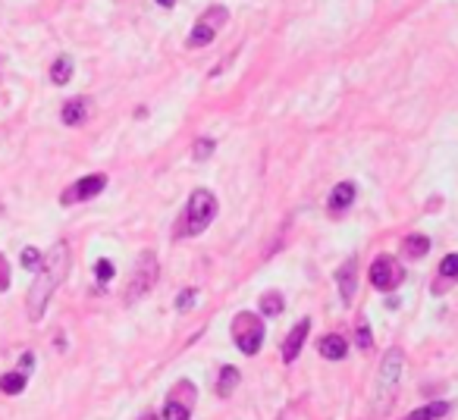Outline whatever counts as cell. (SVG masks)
<instances>
[{
    "mask_svg": "<svg viewBox=\"0 0 458 420\" xmlns=\"http://www.w3.org/2000/svg\"><path fill=\"white\" fill-rule=\"evenodd\" d=\"M66 270H69V248H66V242H57L47 251V257L41 260V267H38V273H35V282H31V289H29L26 304H29L31 320H41L44 317L47 301L57 292V285L66 280Z\"/></svg>",
    "mask_w": 458,
    "mask_h": 420,
    "instance_id": "cell-1",
    "label": "cell"
},
{
    "mask_svg": "<svg viewBox=\"0 0 458 420\" xmlns=\"http://www.w3.org/2000/svg\"><path fill=\"white\" fill-rule=\"evenodd\" d=\"M402 367H405L402 348H390L380 364V374H377V386H374V411L377 414H386V411L392 408V401H396V386L402 379Z\"/></svg>",
    "mask_w": 458,
    "mask_h": 420,
    "instance_id": "cell-2",
    "label": "cell"
},
{
    "mask_svg": "<svg viewBox=\"0 0 458 420\" xmlns=\"http://www.w3.org/2000/svg\"><path fill=\"white\" fill-rule=\"evenodd\" d=\"M217 217V198L214 192H208V188H198V192H192L185 204V235H198L204 232L210 223H214Z\"/></svg>",
    "mask_w": 458,
    "mask_h": 420,
    "instance_id": "cell-3",
    "label": "cell"
},
{
    "mask_svg": "<svg viewBox=\"0 0 458 420\" xmlns=\"http://www.w3.org/2000/svg\"><path fill=\"white\" fill-rule=\"evenodd\" d=\"M157 273H161V264H157V257L151 255V251H141L136 270H132V276H129V285H126V301L132 304V301L145 298L148 292L154 289Z\"/></svg>",
    "mask_w": 458,
    "mask_h": 420,
    "instance_id": "cell-4",
    "label": "cell"
},
{
    "mask_svg": "<svg viewBox=\"0 0 458 420\" xmlns=\"http://www.w3.org/2000/svg\"><path fill=\"white\" fill-rule=\"evenodd\" d=\"M233 339L242 348V354H258L260 342H264V323L255 314H239L233 320Z\"/></svg>",
    "mask_w": 458,
    "mask_h": 420,
    "instance_id": "cell-5",
    "label": "cell"
},
{
    "mask_svg": "<svg viewBox=\"0 0 458 420\" xmlns=\"http://www.w3.org/2000/svg\"><path fill=\"white\" fill-rule=\"evenodd\" d=\"M226 19H229V10H226V6H210V10L204 13L198 22H195L192 35H188V47H204V44H210V41L217 38V31L226 26Z\"/></svg>",
    "mask_w": 458,
    "mask_h": 420,
    "instance_id": "cell-6",
    "label": "cell"
},
{
    "mask_svg": "<svg viewBox=\"0 0 458 420\" xmlns=\"http://www.w3.org/2000/svg\"><path fill=\"white\" fill-rule=\"evenodd\" d=\"M402 280H405V270H402V264L392 255H380L370 264V282H374V289L392 292Z\"/></svg>",
    "mask_w": 458,
    "mask_h": 420,
    "instance_id": "cell-7",
    "label": "cell"
},
{
    "mask_svg": "<svg viewBox=\"0 0 458 420\" xmlns=\"http://www.w3.org/2000/svg\"><path fill=\"white\" fill-rule=\"evenodd\" d=\"M104 185H107V176H101V173H94V176H85V179H78L76 185H69L66 192H63L60 201L63 204H78V201H88V198L94 195H101L104 192Z\"/></svg>",
    "mask_w": 458,
    "mask_h": 420,
    "instance_id": "cell-8",
    "label": "cell"
},
{
    "mask_svg": "<svg viewBox=\"0 0 458 420\" xmlns=\"http://www.w3.org/2000/svg\"><path fill=\"white\" fill-rule=\"evenodd\" d=\"M307 329H311V320H298L295 329L286 336V342H283V361H295L298 352H302L305 339H307Z\"/></svg>",
    "mask_w": 458,
    "mask_h": 420,
    "instance_id": "cell-9",
    "label": "cell"
},
{
    "mask_svg": "<svg viewBox=\"0 0 458 420\" xmlns=\"http://www.w3.org/2000/svg\"><path fill=\"white\" fill-rule=\"evenodd\" d=\"M336 280H339V295H342V304H352V298H355V257L345 260L342 270L336 273Z\"/></svg>",
    "mask_w": 458,
    "mask_h": 420,
    "instance_id": "cell-10",
    "label": "cell"
},
{
    "mask_svg": "<svg viewBox=\"0 0 458 420\" xmlns=\"http://www.w3.org/2000/svg\"><path fill=\"white\" fill-rule=\"evenodd\" d=\"M60 120L66 123V126H82L85 120H88V101H85V98H73L66 107H63Z\"/></svg>",
    "mask_w": 458,
    "mask_h": 420,
    "instance_id": "cell-11",
    "label": "cell"
},
{
    "mask_svg": "<svg viewBox=\"0 0 458 420\" xmlns=\"http://www.w3.org/2000/svg\"><path fill=\"white\" fill-rule=\"evenodd\" d=\"M317 352L323 354V358H330V361H339V358H345V352H349V342H345L342 336H323L320 339V345H317Z\"/></svg>",
    "mask_w": 458,
    "mask_h": 420,
    "instance_id": "cell-12",
    "label": "cell"
},
{
    "mask_svg": "<svg viewBox=\"0 0 458 420\" xmlns=\"http://www.w3.org/2000/svg\"><path fill=\"white\" fill-rule=\"evenodd\" d=\"M352 201H355V185H352V182H339L333 192H330V210H333V213L345 210Z\"/></svg>",
    "mask_w": 458,
    "mask_h": 420,
    "instance_id": "cell-13",
    "label": "cell"
},
{
    "mask_svg": "<svg viewBox=\"0 0 458 420\" xmlns=\"http://www.w3.org/2000/svg\"><path fill=\"white\" fill-rule=\"evenodd\" d=\"M22 389H26V374L10 370V374L0 377V392H4V395H19Z\"/></svg>",
    "mask_w": 458,
    "mask_h": 420,
    "instance_id": "cell-14",
    "label": "cell"
},
{
    "mask_svg": "<svg viewBox=\"0 0 458 420\" xmlns=\"http://www.w3.org/2000/svg\"><path fill=\"white\" fill-rule=\"evenodd\" d=\"M69 78H73V60L69 57H57L51 66V82L54 85H66Z\"/></svg>",
    "mask_w": 458,
    "mask_h": 420,
    "instance_id": "cell-15",
    "label": "cell"
},
{
    "mask_svg": "<svg viewBox=\"0 0 458 420\" xmlns=\"http://www.w3.org/2000/svg\"><path fill=\"white\" fill-rule=\"evenodd\" d=\"M449 414V405L446 401H433V405H427V408H417V411H412L405 420H437V417H446Z\"/></svg>",
    "mask_w": 458,
    "mask_h": 420,
    "instance_id": "cell-16",
    "label": "cell"
},
{
    "mask_svg": "<svg viewBox=\"0 0 458 420\" xmlns=\"http://www.w3.org/2000/svg\"><path fill=\"white\" fill-rule=\"evenodd\" d=\"M430 251V239L427 235H408L405 239V255L408 257H424Z\"/></svg>",
    "mask_w": 458,
    "mask_h": 420,
    "instance_id": "cell-17",
    "label": "cell"
},
{
    "mask_svg": "<svg viewBox=\"0 0 458 420\" xmlns=\"http://www.w3.org/2000/svg\"><path fill=\"white\" fill-rule=\"evenodd\" d=\"M283 304H286V301H283V295H276V292L260 295V314H264V317H276V314L283 311Z\"/></svg>",
    "mask_w": 458,
    "mask_h": 420,
    "instance_id": "cell-18",
    "label": "cell"
},
{
    "mask_svg": "<svg viewBox=\"0 0 458 420\" xmlns=\"http://www.w3.org/2000/svg\"><path fill=\"white\" fill-rule=\"evenodd\" d=\"M235 386H239V370H235V367H223V370H220L217 392H220V395H229V392L235 389Z\"/></svg>",
    "mask_w": 458,
    "mask_h": 420,
    "instance_id": "cell-19",
    "label": "cell"
},
{
    "mask_svg": "<svg viewBox=\"0 0 458 420\" xmlns=\"http://www.w3.org/2000/svg\"><path fill=\"white\" fill-rule=\"evenodd\" d=\"M192 414H188L185 405H179V401H167V408H163V420H188Z\"/></svg>",
    "mask_w": 458,
    "mask_h": 420,
    "instance_id": "cell-20",
    "label": "cell"
},
{
    "mask_svg": "<svg viewBox=\"0 0 458 420\" xmlns=\"http://www.w3.org/2000/svg\"><path fill=\"white\" fill-rule=\"evenodd\" d=\"M214 141H210V138H198V141H195V148H192V154H195V160H208V157L210 154H214Z\"/></svg>",
    "mask_w": 458,
    "mask_h": 420,
    "instance_id": "cell-21",
    "label": "cell"
},
{
    "mask_svg": "<svg viewBox=\"0 0 458 420\" xmlns=\"http://www.w3.org/2000/svg\"><path fill=\"white\" fill-rule=\"evenodd\" d=\"M22 267H26V270H38V267H41V251H35V248H26V251H22Z\"/></svg>",
    "mask_w": 458,
    "mask_h": 420,
    "instance_id": "cell-22",
    "label": "cell"
},
{
    "mask_svg": "<svg viewBox=\"0 0 458 420\" xmlns=\"http://www.w3.org/2000/svg\"><path fill=\"white\" fill-rule=\"evenodd\" d=\"M113 273H116V267H113V260H98L94 264V276H98L101 282H107V280H113Z\"/></svg>",
    "mask_w": 458,
    "mask_h": 420,
    "instance_id": "cell-23",
    "label": "cell"
},
{
    "mask_svg": "<svg viewBox=\"0 0 458 420\" xmlns=\"http://www.w3.org/2000/svg\"><path fill=\"white\" fill-rule=\"evenodd\" d=\"M439 273H443L446 280H458V255L443 257V264H439Z\"/></svg>",
    "mask_w": 458,
    "mask_h": 420,
    "instance_id": "cell-24",
    "label": "cell"
},
{
    "mask_svg": "<svg viewBox=\"0 0 458 420\" xmlns=\"http://www.w3.org/2000/svg\"><path fill=\"white\" fill-rule=\"evenodd\" d=\"M358 345H361V348H370V345H374V336H370V327H367V323H361V327H358Z\"/></svg>",
    "mask_w": 458,
    "mask_h": 420,
    "instance_id": "cell-25",
    "label": "cell"
},
{
    "mask_svg": "<svg viewBox=\"0 0 458 420\" xmlns=\"http://www.w3.org/2000/svg\"><path fill=\"white\" fill-rule=\"evenodd\" d=\"M10 289V267H6V257L0 255V292Z\"/></svg>",
    "mask_w": 458,
    "mask_h": 420,
    "instance_id": "cell-26",
    "label": "cell"
},
{
    "mask_svg": "<svg viewBox=\"0 0 458 420\" xmlns=\"http://www.w3.org/2000/svg\"><path fill=\"white\" fill-rule=\"evenodd\" d=\"M192 295H195V292H192V289H188V292H183V295H179V298H176V307H179V311H185V307H192V301H195Z\"/></svg>",
    "mask_w": 458,
    "mask_h": 420,
    "instance_id": "cell-27",
    "label": "cell"
},
{
    "mask_svg": "<svg viewBox=\"0 0 458 420\" xmlns=\"http://www.w3.org/2000/svg\"><path fill=\"white\" fill-rule=\"evenodd\" d=\"M157 4H161V6H173V4H176V0H157Z\"/></svg>",
    "mask_w": 458,
    "mask_h": 420,
    "instance_id": "cell-28",
    "label": "cell"
}]
</instances>
